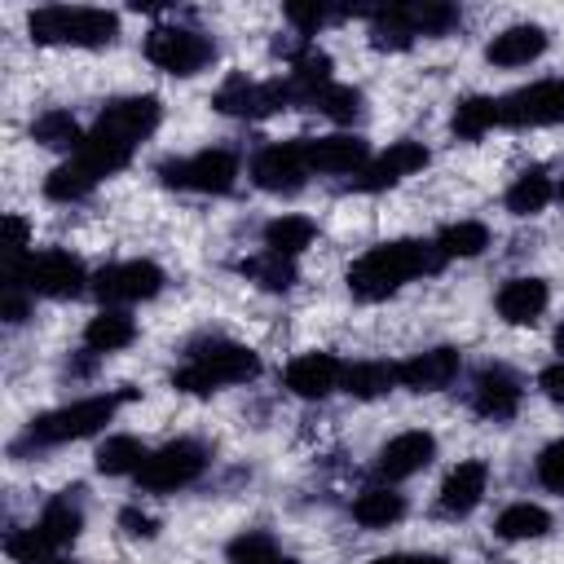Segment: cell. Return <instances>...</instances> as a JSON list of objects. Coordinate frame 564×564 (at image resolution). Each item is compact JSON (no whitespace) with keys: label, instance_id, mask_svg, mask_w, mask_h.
Here are the masks:
<instances>
[{"label":"cell","instance_id":"6da1fadb","mask_svg":"<svg viewBox=\"0 0 564 564\" xmlns=\"http://www.w3.org/2000/svg\"><path fill=\"white\" fill-rule=\"evenodd\" d=\"M445 264V256L436 251V242H423V238H397V242H379L370 247L361 260H352L348 269V291L357 300H388L392 291H401L405 282L423 278V273H436Z\"/></svg>","mask_w":564,"mask_h":564},{"label":"cell","instance_id":"7a4b0ae2","mask_svg":"<svg viewBox=\"0 0 564 564\" xmlns=\"http://www.w3.org/2000/svg\"><path fill=\"white\" fill-rule=\"evenodd\" d=\"M260 375V357L247 348V344H234V339H203V344H189V357L181 370H172V383L181 392H194V397H207L216 388H229V383H247Z\"/></svg>","mask_w":564,"mask_h":564},{"label":"cell","instance_id":"3957f363","mask_svg":"<svg viewBox=\"0 0 564 564\" xmlns=\"http://www.w3.org/2000/svg\"><path fill=\"white\" fill-rule=\"evenodd\" d=\"M132 392H106V397H84V401H70L62 410H48L40 419H31V427L22 432V441H13V454L31 449V445H62V441H79V436H93L101 432L115 410L128 401Z\"/></svg>","mask_w":564,"mask_h":564},{"label":"cell","instance_id":"277c9868","mask_svg":"<svg viewBox=\"0 0 564 564\" xmlns=\"http://www.w3.org/2000/svg\"><path fill=\"white\" fill-rule=\"evenodd\" d=\"M26 31L35 44H75V48H101L119 35V18L110 9H84V4H44L26 18Z\"/></svg>","mask_w":564,"mask_h":564},{"label":"cell","instance_id":"5b68a950","mask_svg":"<svg viewBox=\"0 0 564 564\" xmlns=\"http://www.w3.org/2000/svg\"><path fill=\"white\" fill-rule=\"evenodd\" d=\"M4 282L26 286V295L70 300V295H79V291H84L88 273H84V264H79L70 251L48 247V251H35V256H26V260L9 264V269H4Z\"/></svg>","mask_w":564,"mask_h":564},{"label":"cell","instance_id":"8992f818","mask_svg":"<svg viewBox=\"0 0 564 564\" xmlns=\"http://www.w3.org/2000/svg\"><path fill=\"white\" fill-rule=\"evenodd\" d=\"M212 106H216L220 115H234V119H264V115H273V110L304 106V101H300V93H295L291 79H264V84H260V79L234 75V79H225V84L216 88Z\"/></svg>","mask_w":564,"mask_h":564},{"label":"cell","instance_id":"52a82bcc","mask_svg":"<svg viewBox=\"0 0 564 564\" xmlns=\"http://www.w3.org/2000/svg\"><path fill=\"white\" fill-rule=\"evenodd\" d=\"M203 467H207V449H203L198 441L181 436V441H167L163 449L145 454L141 471H137V485H141L145 494H172V489L194 485V480L203 476Z\"/></svg>","mask_w":564,"mask_h":564},{"label":"cell","instance_id":"ba28073f","mask_svg":"<svg viewBox=\"0 0 564 564\" xmlns=\"http://www.w3.org/2000/svg\"><path fill=\"white\" fill-rule=\"evenodd\" d=\"M159 181L172 189H194V194H225L238 181V154L234 150H198L189 159H167V163H159Z\"/></svg>","mask_w":564,"mask_h":564},{"label":"cell","instance_id":"9c48e42d","mask_svg":"<svg viewBox=\"0 0 564 564\" xmlns=\"http://www.w3.org/2000/svg\"><path fill=\"white\" fill-rule=\"evenodd\" d=\"M145 57L167 75H198L212 66L216 44L194 26H154L145 35Z\"/></svg>","mask_w":564,"mask_h":564},{"label":"cell","instance_id":"30bf717a","mask_svg":"<svg viewBox=\"0 0 564 564\" xmlns=\"http://www.w3.org/2000/svg\"><path fill=\"white\" fill-rule=\"evenodd\" d=\"M93 291L106 308H123V304H137V300H154L163 291V269L154 260H119V264H106L97 278H93Z\"/></svg>","mask_w":564,"mask_h":564},{"label":"cell","instance_id":"8fae6325","mask_svg":"<svg viewBox=\"0 0 564 564\" xmlns=\"http://www.w3.org/2000/svg\"><path fill=\"white\" fill-rule=\"evenodd\" d=\"M308 163H304V137L295 141H273L251 159V181L264 194H300L308 181Z\"/></svg>","mask_w":564,"mask_h":564},{"label":"cell","instance_id":"7c38bea8","mask_svg":"<svg viewBox=\"0 0 564 564\" xmlns=\"http://www.w3.org/2000/svg\"><path fill=\"white\" fill-rule=\"evenodd\" d=\"M502 123L511 128H546V123H564V79H538L529 88H516L507 97H498Z\"/></svg>","mask_w":564,"mask_h":564},{"label":"cell","instance_id":"4fadbf2b","mask_svg":"<svg viewBox=\"0 0 564 564\" xmlns=\"http://www.w3.org/2000/svg\"><path fill=\"white\" fill-rule=\"evenodd\" d=\"M159 119H163L159 97L141 93V97H119V101H110V106L97 115V123H93V128L137 150V141H145V137L159 128Z\"/></svg>","mask_w":564,"mask_h":564},{"label":"cell","instance_id":"5bb4252c","mask_svg":"<svg viewBox=\"0 0 564 564\" xmlns=\"http://www.w3.org/2000/svg\"><path fill=\"white\" fill-rule=\"evenodd\" d=\"M304 163L308 172H326V176H361L370 163V145L352 132H335V137H304Z\"/></svg>","mask_w":564,"mask_h":564},{"label":"cell","instance_id":"9a60e30c","mask_svg":"<svg viewBox=\"0 0 564 564\" xmlns=\"http://www.w3.org/2000/svg\"><path fill=\"white\" fill-rule=\"evenodd\" d=\"M339 379H344V366H339V357H330V352H300V357L282 370L286 392L300 397V401H322V397H330V392L339 388Z\"/></svg>","mask_w":564,"mask_h":564},{"label":"cell","instance_id":"2e32d148","mask_svg":"<svg viewBox=\"0 0 564 564\" xmlns=\"http://www.w3.org/2000/svg\"><path fill=\"white\" fill-rule=\"evenodd\" d=\"M458 379V348H427L397 361V383L410 392H441Z\"/></svg>","mask_w":564,"mask_h":564},{"label":"cell","instance_id":"e0dca14e","mask_svg":"<svg viewBox=\"0 0 564 564\" xmlns=\"http://www.w3.org/2000/svg\"><path fill=\"white\" fill-rule=\"evenodd\" d=\"M432 458H436V436L432 432H401L379 449L375 471H379V480H405V476L423 471Z\"/></svg>","mask_w":564,"mask_h":564},{"label":"cell","instance_id":"ac0fdd59","mask_svg":"<svg viewBox=\"0 0 564 564\" xmlns=\"http://www.w3.org/2000/svg\"><path fill=\"white\" fill-rule=\"evenodd\" d=\"M427 159H432V154H427L419 141H397V145H388L379 159L366 163V172L357 176V189H388V185L405 181L410 172L427 167Z\"/></svg>","mask_w":564,"mask_h":564},{"label":"cell","instance_id":"d6986e66","mask_svg":"<svg viewBox=\"0 0 564 564\" xmlns=\"http://www.w3.org/2000/svg\"><path fill=\"white\" fill-rule=\"evenodd\" d=\"M520 397H524V388H520V379L507 366H485L476 375V388H471L476 414H485V419H511L520 410Z\"/></svg>","mask_w":564,"mask_h":564},{"label":"cell","instance_id":"ffe728a7","mask_svg":"<svg viewBox=\"0 0 564 564\" xmlns=\"http://www.w3.org/2000/svg\"><path fill=\"white\" fill-rule=\"evenodd\" d=\"M551 304V291L542 278H507L498 286V317L511 326H533Z\"/></svg>","mask_w":564,"mask_h":564},{"label":"cell","instance_id":"44dd1931","mask_svg":"<svg viewBox=\"0 0 564 564\" xmlns=\"http://www.w3.org/2000/svg\"><path fill=\"white\" fill-rule=\"evenodd\" d=\"M485 489H489V467L480 458H467V463L449 467V476L441 480V511L445 516H467V511L480 507Z\"/></svg>","mask_w":564,"mask_h":564},{"label":"cell","instance_id":"7402d4cb","mask_svg":"<svg viewBox=\"0 0 564 564\" xmlns=\"http://www.w3.org/2000/svg\"><path fill=\"white\" fill-rule=\"evenodd\" d=\"M546 31L542 26H533V22H516V26H507V31H498L494 40H489V48H485V57L494 62V66H529L533 57H542L546 53Z\"/></svg>","mask_w":564,"mask_h":564},{"label":"cell","instance_id":"603a6c76","mask_svg":"<svg viewBox=\"0 0 564 564\" xmlns=\"http://www.w3.org/2000/svg\"><path fill=\"white\" fill-rule=\"evenodd\" d=\"M137 339V322L123 308H101L88 326H84V344L88 352H119Z\"/></svg>","mask_w":564,"mask_h":564},{"label":"cell","instance_id":"cb8c5ba5","mask_svg":"<svg viewBox=\"0 0 564 564\" xmlns=\"http://www.w3.org/2000/svg\"><path fill=\"white\" fill-rule=\"evenodd\" d=\"M35 529L53 542V546H66V542H75L79 538V529H84V502L66 489V494H57L48 507H44V516L35 520Z\"/></svg>","mask_w":564,"mask_h":564},{"label":"cell","instance_id":"d4e9b609","mask_svg":"<svg viewBox=\"0 0 564 564\" xmlns=\"http://www.w3.org/2000/svg\"><path fill=\"white\" fill-rule=\"evenodd\" d=\"M401 516H405V498L397 489H388V485H375V489L357 494V502H352V520L361 529H388Z\"/></svg>","mask_w":564,"mask_h":564},{"label":"cell","instance_id":"484cf974","mask_svg":"<svg viewBox=\"0 0 564 564\" xmlns=\"http://www.w3.org/2000/svg\"><path fill=\"white\" fill-rule=\"evenodd\" d=\"M339 388H344L348 397H357V401H375V397H383V392L397 388V366H388V361H357V366H344Z\"/></svg>","mask_w":564,"mask_h":564},{"label":"cell","instance_id":"4316f807","mask_svg":"<svg viewBox=\"0 0 564 564\" xmlns=\"http://www.w3.org/2000/svg\"><path fill=\"white\" fill-rule=\"evenodd\" d=\"M546 529H551V516H546L538 502H511V507H502L498 520H494V533H498L502 542H529V538H542Z\"/></svg>","mask_w":564,"mask_h":564},{"label":"cell","instance_id":"83f0119b","mask_svg":"<svg viewBox=\"0 0 564 564\" xmlns=\"http://www.w3.org/2000/svg\"><path fill=\"white\" fill-rule=\"evenodd\" d=\"M551 198H555L551 176H546L542 167H529V172H520V176L511 181V189H507V212H511V216H538Z\"/></svg>","mask_w":564,"mask_h":564},{"label":"cell","instance_id":"f1b7e54d","mask_svg":"<svg viewBox=\"0 0 564 564\" xmlns=\"http://www.w3.org/2000/svg\"><path fill=\"white\" fill-rule=\"evenodd\" d=\"M313 220L308 216H273L269 225H264V251H273V256H282V260H295L308 242H313Z\"/></svg>","mask_w":564,"mask_h":564},{"label":"cell","instance_id":"f546056e","mask_svg":"<svg viewBox=\"0 0 564 564\" xmlns=\"http://www.w3.org/2000/svg\"><path fill=\"white\" fill-rule=\"evenodd\" d=\"M494 123H502L498 97H463V101L454 106V115H449V128H454V137H463V141L485 137Z\"/></svg>","mask_w":564,"mask_h":564},{"label":"cell","instance_id":"4dcf8cb0","mask_svg":"<svg viewBox=\"0 0 564 564\" xmlns=\"http://www.w3.org/2000/svg\"><path fill=\"white\" fill-rule=\"evenodd\" d=\"M101 176L93 172V167H84L75 154L66 159V163H57L53 172H48V181H44V194L53 198V203H75V198H84V194H93V185H97Z\"/></svg>","mask_w":564,"mask_h":564},{"label":"cell","instance_id":"1f68e13d","mask_svg":"<svg viewBox=\"0 0 564 564\" xmlns=\"http://www.w3.org/2000/svg\"><path fill=\"white\" fill-rule=\"evenodd\" d=\"M432 242H436V251H441L445 260H471V256H480V251L489 247V229H485L480 220H454V225H445Z\"/></svg>","mask_w":564,"mask_h":564},{"label":"cell","instance_id":"d6a6232c","mask_svg":"<svg viewBox=\"0 0 564 564\" xmlns=\"http://www.w3.org/2000/svg\"><path fill=\"white\" fill-rule=\"evenodd\" d=\"M145 445L137 441V436H106L101 445H97V471L101 476H137L141 471V463H145Z\"/></svg>","mask_w":564,"mask_h":564},{"label":"cell","instance_id":"836d02e7","mask_svg":"<svg viewBox=\"0 0 564 564\" xmlns=\"http://www.w3.org/2000/svg\"><path fill=\"white\" fill-rule=\"evenodd\" d=\"M31 137H35L40 145H48V150H70V154H75L88 132H79V123H75L70 110H44V115L31 123Z\"/></svg>","mask_w":564,"mask_h":564},{"label":"cell","instance_id":"e575fe53","mask_svg":"<svg viewBox=\"0 0 564 564\" xmlns=\"http://www.w3.org/2000/svg\"><path fill=\"white\" fill-rule=\"evenodd\" d=\"M370 40H375V48H410V44L419 40V31H414L405 4H397V9H379L375 22H370Z\"/></svg>","mask_w":564,"mask_h":564},{"label":"cell","instance_id":"d590c367","mask_svg":"<svg viewBox=\"0 0 564 564\" xmlns=\"http://www.w3.org/2000/svg\"><path fill=\"white\" fill-rule=\"evenodd\" d=\"M313 110H322L326 119L335 123H352L361 115V93L348 88V84H326L317 97H313Z\"/></svg>","mask_w":564,"mask_h":564},{"label":"cell","instance_id":"8d00e7d4","mask_svg":"<svg viewBox=\"0 0 564 564\" xmlns=\"http://www.w3.org/2000/svg\"><path fill=\"white\" fill-rule=\"evenodd\" d=\"M4 551H9V560H18V564H53V542L31 524V529H13L9 538H4Z\"/></svg>","mask_w":564,"mask_h":564},{"label":"cell","instance_id":"74e56055","mask_svg":"<svg viewBox=\"0 0 564 564\" xmlns=\"http://www.w3.org/2000/svg\"><path fill=\"white\" fill-rule=\"evenodd\" d=\"M225 555H229V564H273L278 560V542L264 529H247L225 546Z\"/></svg>","mask_w":564,"mask_h":564},{"label":"cell","instance_id":"f35d334b","mask_svg":"<svg viewBox=\"0 0 564 564\" xmlns=\"http://www.w3.org/2000/svg\"><path fill=\"white\" fill-rule=\"evenodd\" d=\"M247 273H251L264 291H286V286L295 282V264H291V260H282V256H273V251H264L260 260H251V264H247Z\"/></svg>","mask_w":564,"mask_h":564},{"label":"cell","instance_id":"ab89813d","mask_svg":"<svg viewBox=\"0 0 564 564\" xmlns=\"http://www.w3.org/2000/svg\"><path fill=\"white\" fill-rule=\"evenodd\" d=\"M405 13H410V22H414V31L419 35H441V31H449L454 26V9H445V4H405Z\"/></svg>","mask_w":564,"mask_h":564},{"label":"cell","instance_id":"60d3db41","mask_svg":"<svg viewBox=\"0 0 564 564\" xmlns=\"http://www.w3.org/2000/svg\"><path fill=\"white\" fill-rule=\"evenodd\" d=\"M538 480H542L551 494H564V436L551 441V445L538 454Z\"/></svg>","mask_w":564,"mask_h":564},{"label":"cell","instance_id":"b9f144b4","mask_svg":"<svg viewBox=\"0 0 564 564\" xmlns=\"http://www.w3.org/2000/svg\"><path fill=\"white\" fill-rule=\"evenodd\" d=\"M4 256H9V264L26 260V220L22 216H4Z\"/></svg>","mask_w":564,"mask_h":564},{"label":"cell","instance_id":"7bdbcfd3","mask_svg":"<svg viewBox=\"0 0 564 564\" xmlns=\"http://www.w3.org/2000/svg\"><path fill=\"white\" fill-rule=\"evenodd\" d=\"M119 524H123V533H132V538H154V533H159V520L145 516V511H137V507H123V511H119Z\"/></svg>","mask_w":564,"mask_h":564},{"label":"cell","instance_id":"ee69618b","mask_svg":"<svg viewBox=\"0 0 564 564\" xmlns=\"http://www.w3.org/2000/svg\"><path fill=\"white\" fill-rule=\"evenodd\" d=\"M286 18H291L304 35H313V31L326 22V9H322V4H286Z\"/></svg>","mask_w":564,"mask_h":564},{"label":"cell","instance_id":"f6af8a7d","mask_svg":"<svg viewBox=\"0 0 564 564\" xmlns=\"http://www.w3.org/2000/svg\"><path fill=\"white\" fill-rule=\"evenodd\" d=\"M538 388L546 392V401H555V405H564V361H555V366H546V370L538 375Z\"/></svg>","mask_w":564,"mask_h":564},{"label":"cell","instance_id":"bcb514c9","mask_svg":"<svg viewBox=\"0 0 564 564\" xmlns=\"http://www.w3.org/2000/svg\"><path fill=\"white\" fill-rule=\"evenodd\" d=\"M370 564H445L441 555H383V560H370Z\"/></svg>","mask_w":564,"mask_h":564},{"label":"cell","instance_id":"7dc6e473","mask_svg":"<svg viewBox=\"0 0 564 564\" xmlns=\"http://www.w3.org/2000/svg\"><path fill=\"white\" fill-rule=\"evenodd\" d=\"M555 352H560V361H564V326L555 330Z\"/></svg>","mask_w":564,"mask_h":564},{"label":"cell","instance_id":"c3c4849f","mask_svg":"<svg viewBox=\"0 0 564 564\" xmlns=\"http://www.w3.org/2000/svg\"><path fill=\"white\" fill-rule=\"evenodd\" d=\"M273 564H295V560H286V555H278V560H273Z\"/></svg>","mask_w":564,"mask_h":564},{"label":"cell","instance_id":"681fc988","mask_svg":"<svg viewBox=\"0 0 564 564\" xmlns=\"http://www.w3.org/2000/svg\"><path fill=\"white\" fill-rule=\"evenodd\" d=\"M53 564H79V560H53Z\"/></svg>","mask_w":564,"mask_h":564},{"label":"cell","instance_id":"f907efd6","mask_svg":"<svg viewBox=\"0 0 564 564\" xmlns=\"http://www.w3.org/2000/svg\"><path fill=\"white\" fill-rule=\"evenodd\" d=\"M555 198H560V203H564V185H560V189H555Z\"/></svg>","mask_w":564,"mask_h":564}]
</instances>
